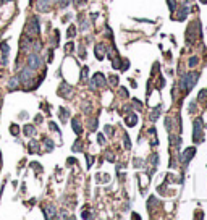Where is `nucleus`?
I'll list each match as a JSON object with an SVG mask.
<instances>
[{"mask_svg":"<svg viewBox=\"0 0 207 220\" xmlns=\"http://www.w3.org/2000/svg\"><path fill=\"white\" fill-rule=\"evenodd\" d=\"M34 133H36V130H34V126H32V125H26L25 126V134H26V136H32Z\"/></svg>","mask_w":207,"mask_h":220,"instance_id":"dca6fc26","label":"nucleus"},{"mask_svg":"<svg viewBox=\"0 0 207 220\" xmlns=\"http://www.w3.org/2000/svg\"><path fill=\"white\" fill-rule=\"evenodd\" d=\"M0 49H2V62L7 63L8 62V44L7 42H2V44H0Z\"/></svg>","mask_w":207,"mask_h":220,"instance_id":"1a4fd4ad","label":"nucleus"},{"mask_svg":"<svg viewBox=\"0 0 207 220\" xmlns=\"http://www.w3.org/2000/svg\"><path fill=\"white\" fill-rule=\"evenodd\" d=\"M71 126H73L74 133H76V134H81L83 128H81V123H79V121H78V118H74V120L71 121Z\"/></svg>","mask_w":207,"mask_h":220,"instance_id":"f8f14e48","label":"nucleus"},{"mask_svg":"<svg viewBox=\"0 0 207 220\" xmlns=\"http://www.w3.org/2000/svg\"><path fill=\"white\" fill-rule=\"evenodd\" d=\"M120 94H121V96H126V94H128V91H126L125 87H121V89H120Z\"/></svg>","mask_w":207,"mask_h":220,"instance_id":"2f4dec72","label":"nucleus"},{"mask_svg":"<svg viewBox=\"0 0 207 220\" xmlns=\"http://www.w3.org/2000/svg\"><path fill=\"white\" fill-rule=\"evenodd\" d=\"M186 2H192V0H186Z\"/></svg>","mask_w":207,"mask_h":220,"instance_id":"c9c22d12","label":"nucleus"},{"mask_svg":"<svg viewBox=\"0 0 207 220\" xmlns=\"http://www.w3.org/2000/svg\"><path fill=\"white\" fill-rule=\"evenodd\" d=\"M97 141H99V144H104V143H105V139H104V136H102V134H99Z\"/></svg>","mask_w":207,"mask_h":220,"instance_id":"c85d7f7f","label":"nucleus"},{"mask_svg":"<svg viewBox=\"0 0 207 220\" xmlns=\"http://www.w3.org/2000/svg\"><path fill=\"white\" fill-rule=\"evenodd\" d=\"M28 67L31 70H37L41 67V57L37 54H31L29 57H28Z\"/></svg>","mask_w":207,"mask_h":220,"instance_id":"39448f33","label":"nucleus"},{"mask_svg":"<svg viewBox=\"0 0 207 220\" xmlns=\"http://www.w3.org/2000/svg\"><path fill=\"white\" fill-rule=\"evenodd\" d=\"M18 84H20V78H18V76L12 78V79H10V84H8V89H10V91L16 89V86H18Z\"/></svg>","mask_w":207,"mask_h":220,"instance_id":"2eb2a0df","label":"nucleus"},{"mask_svg":"<svg viewBox=\"0 0 207 220\" xmlns=\"http://www.w3.org/2000/svg\"><path fill=\"white\" fill-rule=\"evenodd\" d=\"M50 130H54V131H57V133H60V131H58V126L55 125V123H50Z\"/></svg>","mask_w":207,"mask_h":220,"instance_id":"cd10ccee","label":"nucleus"},{"mask_svg":"<svg viewBox=\"0 0 207 220\" xmlns=\"http://www.w3.org/2000/svg\"><path fill=\"white\" fill-rule=\"evenodd\" d=\"M197 63V58H191L189 60V67H192V65H196Z\"/></svg>","mask_w":207,"mask_h":220,"instance_id":"7c9ffc66","label":"nucleus"},{"mask_svg":"<svg viewBox=\"0 0 207 220\" xmlns=\"http://www.w3.org/2000/svg\"><path fill=\"white\" fill-rule=\"evenodd\" d=\"M26 31H28V34H29V36H37V34H39V21H37L36 16H32L29 20Z\"/></svg>","mask_w":207,"mask_h":220,"instance_id":"7ed1b4c3","label":"nucleus"},{"mask_svg":"<svg viewBox=\"0 0 207 220\" xmlns=\"http://www.w3.org/2000/svg\"><path fill=\"white\" fill-rule=\"evenodd\" d=\"M167 2H168V7H170V10L175 11V8H176V0H167Z\"/></svg>","mask_w":207,"mask_h":220,"instance_id":"412c9836","label":"nucleus"},{"mask_svg":"<svg viewBox=\"0 0 207 220\" xmlns=\"http://www.w3.org/2000/svg\"><path fill=\"white\" fill-rule=\"evenodd\" d=\"M104 55H105V47H104V44H97L96 45V57L99 60H102Z\"/></svg>","mask_w":207,"mask_h":220,"instance_id":"9b49d317","label":"nucleus"},{"mask_svg":"<svg viewBox=\"0 0 207 220\" xmlns=\"http://www.w3.org/2000/svg\"><path fill=\"white\" fill-rule=\"evenodd\" d=\"M194 154H196V149H194V147H189V149H186V151L183 152V156H181V159H180V160H181V162H185V163H188V162L191 160V157L194 156Z\"/></svg>","mask_w":207,"mask_h":220,"instance_id":"0eeeda50","label":"nucleus"},{"mask_svg":"<svg viewBox=\"0 0 207 220\" xmlns=\"http://www.w3.org/2000/svg\"><path fill=\"white\" fill-rule=\"evenodd\" d=\"M74 34H76V28H74V26H70V29H68V37H73Z\"/></svg>","mask_w":207,"mask_h":220,"instance_id":"b1692460","label":"nucleus"},{"mask_svg":"<svg viewBox=\"0 0 207 220\" xmlns=\"http://www.w3.org/2000/svg\"><path fill=\"white\" fill-rule=\"evenodd\" d=\"M68 115H70V113H68V110H65V109H60V117H62V120H63V121L68 118Z\"/></svg>","mask_w":207,"mask_h":220,"instance_id":"6ab92c4d","label":"nucleus"},{"mask_svg":"<svg viewBox=\"0 0 207 220\" xmlns=\"http://www.w3.org/2000/svg\"><path fill=\"white\" fill-rule=\"evenodd\" d=\"M201 2H202V3H205V2H207V0H201Z\"/></svg>","mask_w":207,"mask_h":220,"instance_id":"f704fd0d","label":"nucleus"},{"mask_svg":"<svg viewBox=\"0 0 207 220\" xmlns=\"http://www.w3.org/2000/svg\"><path fill=\"white\" fill-rule=\"evenodd\" d=\"M44 215L47 218H55L57 215H55V207L54 205H47V207H44Z\"/></svg>","mask_w":207,"mask_h":220,"instance_id":"9d476101","label":"nucleus"},{"mask_svg":"<svg viewBox=\"0 0 207 220\" xmlns=\"http://www.w3.org/2000/svg\"><path fill=\"white\" fill-rule=\"evenodd\" d=\"M168 138H170V143L173 144V146H175V144H180V143H181V139L178 138V136H173V134H170Z\"/></svg>","mask_w":207,"mask_h":220,"instance_id":"f3484780","label":"nucleus"},{"mask_svg":"<svg viewBox=\"0 0 207 220\" xmlns=\"http://www.w3.org/2000/svg\"><path fill=\"white\" fill-rule=\"evenodd\" d=\"M32 74H34V70H31L29 67H28V68H25L20 73V76H18V78H20L21 83H29L31 79H32Z\"/></svg>","mask_w":207,"mask_h":220,"instance_id":"423d86ee","label":"nucleus"},{"mask_svg":"<svg viewBox=\"0 0 207 220\" xmlns=\"http://www.w3.org/2000/svg\"><path fill=\"white\" fill-rule=\"evenodd\" d=\"M70 3H71V0H58V5L62 7V8H63V7H68Z\"/></svg>","mask_w":207,"mask_h":220,"instance_id":"5701e85b","label":"nucleus"},{"mask_svg":"<svg viewBox=\"0 0 207 220\" xmlns=\"http://www.w3.org/2000/svg\"><path fill=\"white\" fill-rule=\"evenodd\" d=\"M89 126H91V130L94 131V130H96V128H97V120H92V123H91V125H89Z\"/></svg>","mask_w":207,"mask_h":220,"instance_id":"bb28decb","label":"nucleus"},{"mask_svg":"<svg viewBox=\"0 0 207 220\" xmlns=\"http://www.w3.org/2000/svg\"><path fill=\"white\" fill-rule=\"evenodd\" d=\"M105 131H107V133H112L113 130H112V126H105Z\"/></svg>","mask_w":207,"mask_h":220,"instance_id":"72a5a7b5","label":"nucleus"},{"mask_svg":"<svg viewBox=\"0 0 207 220\" xmlns=\"http://www.w3.org/2000/svg\"><path fill=\"white\" fill-rule=\"evenodd\" d=\"M44 144L47 146V151H52V149H54V143H52L49 138H45V139H44Z\"/></svg>","mask_w":207,"mask_h":220,"instance_id":"a211bd4d","label":"nucleus"},{"mask_svg":"<svg viewBox=\"0 0 207 220\" xmlns=\"http://www.w3.org/2000/svg\"><path fill=\"white\" fill-rule=\"evenodd\" d=\"M197 78H199V73H185L181 76L180 79V87L181 89H185V91H191L192 89V86L196 84L197 81Z\"/></svg>","mask_w":207,"mask_h":220,"instance_id":"f257e3e1","label":"nucleus"},{"mask_svg":"<svg viewBox=\"0 0 207 220\" xmlns=\"http://www.w3.org/2000/svg\"><path fill=\"white\" fill-rule=\"evenodd\" d=\"M136 121H138V118H136L134 113H130L128 117H126V125H128V126H134Z\"/></svg>","mask_w":207,"mask_h":220,"instance_id":"4468645a","label":"nucleus"},{"mask_svg":"<svg viewBox=\"0 0 207 220\" xmlns=\"http://www.w3.org/2000/svg\"><path fill=\"white\" fill-rule=\"evenodd\" d=\"M188 13H189V8H188L186 5H183V10H180V13H178L176 20H185V18L188 16Z\"/></svg>","mask_w":207,"mask_h":220,"instance_id":"ddd939ff","label":"nucleus"},{"mask_svg":"<svg viewBox=\"0 0 207 220\" xmlns=\"http://www.w3.org/2000/svg\"><path fill=\"white\" fill-rule=\"evenodd\" d=\"M81 76H83V78H86V76H87V68H83V73H81Z\"/></svg>","mask_w":207,"mask_h":220,"instance_id":"473e14b6","label":"nucleus"},{"mask_svg":"<svg viewBox=\"0 0 207 220\" xmlns=\"http://www.w3.org/2000/svg\"><path fill=\"white\" fill-rule=\"evenodd\" d=\"M97 86H105V76L102 73H96L92 76V81H91V89L96 91Z\"/></svg>","mask_w":207,"mask_h":220,"instance_id":"20e7f679","label":"nucleus"},{"mask_svg":"<svg viewBox=\"0 0 207 220\" xmlns=\"http://www.w3.org/2000/svg\"><path fill=\"white\" fill-rule=\"evenodd\" d=\"M10 131H12V134H15V136H16L18 131H20V128H18L16 125H12V126H10Z\"/></svg>","mask_w":207,"mask_h":220,"instance_id":"393cba45","label":"nucleus"},{"mask_svg":"<svg viewBox=\"0 0 207 220\" xmlns=\"http://www.w3.org/2000/svg\"><path fill=\"white\" fill-rule=\"evenodd\" d=\"M73 151H74V152H76V151H81V144H79V143H74Z\"/></svg>","mask_w":207,"mask_h":220,"instance_id":"a878e982","label":"nucleus"},{"mask_svg":"<svg viewBox=\"0 0 207 220\" xmlns=\"http://www.w3.org/2000/svg\"><path fill=\"white\" fill-rule=\"evenodd\" d=\"M37 146H39V144H37L36 141H32L29 144V152H37Z\"/></svg>","mask_w":207,"mask_h":220,"instance_id":"aec40b11","label":"nucleus"},{"mask_svg":"<svg viewBox=\"0 0 207 220\" xmlns=\"http://www.w3.org/2000/svg\"><path fill=\"white\" fill-rule=\"evenodd\" d=\"M58 94L62 97H70V94H71V87H70L67 83H62V86H60V89H58Z\"/></svg>","mask_w":207,"mask_h":220,"instance_id":"6e6552de","label":"nucleus"},{"mask_svg":"<svg viewBox=\"0 0 207 220\" xmlns=\"http://www.w3.org/2000/svg\"><path fill=\"white\" fill-rule=\"evenodd\" d=\"M159 113H160V107H157V110L155 112H152V115H150V120H157V117H159Z\"/></svg>","mask_w":207,"mask_h":220,"instance_id":"4be33fe9","label":"nucleus"},{"mask_svg":"<svg viewBox=\"0 0 207 220\" xmlns=\"http://www.w3.org/2000/svg\"><path fill=\"white\" fill-rule=\"evenodd\" d=\"M110 83H112V84H117V83H118V78H115V76H110Z\"/></svg>","mask_w":207,"mask_h":220,"instance_id":"c756f323","label":"nucleus"},{"mask_svg":"<svg viewBox=\"0 0 207 220\" xmlns=\"http://www.w3.org/2000/svg\"><path fill=\"white\" fill-rule=\"evenodd\" d=\"M192 139L194 143H202L204 141V136H202V120L201 118H196L194 120V131H192Z\"/></svg>","mask_w":207,"mask_h":220,"instance_id":"f03ea898","label":"nucleus"}]
</instances>
